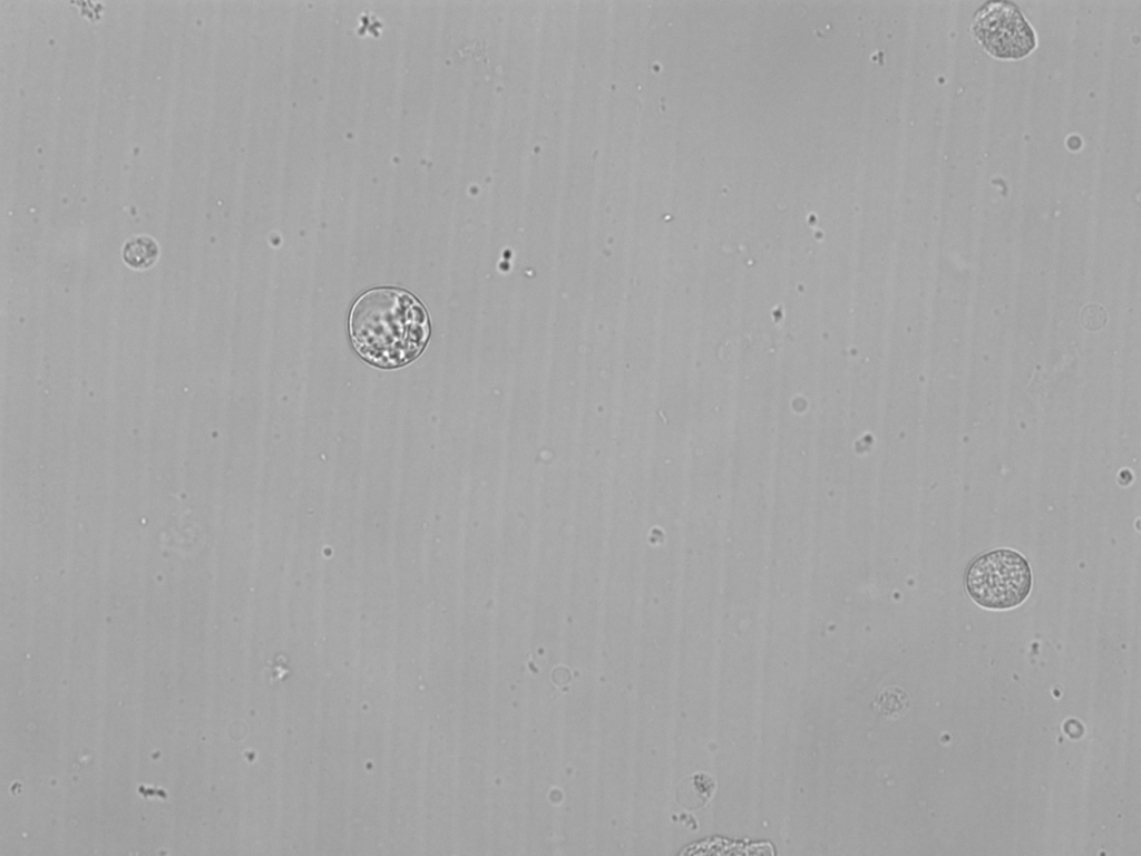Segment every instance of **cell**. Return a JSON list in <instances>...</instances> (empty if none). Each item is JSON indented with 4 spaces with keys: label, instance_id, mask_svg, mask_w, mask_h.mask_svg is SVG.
Instances as JSON below:
<instances>
[{
    "label": "cell",
    "instance_id": "6da1fadb",
    "mask_svg": "<svg viewBox=\"0 0 1141 856\" xmlns=\"http://www.w3.org/2000/svg\"><path fill=\"white\" fill-rule=\"evenodd\" d=\"M355 351L380 367H398L420 354L429 338L425 307L409 292L377 288L364 292L350 312Z\"/></svg>",
    "mask_w": 1141,
    "mask_h": 856
},
{
    "label": "cell",
    "instance_id": "5b68a950",
    "mask_svg": "<svg viewBox=\"0 0 1141 856\" xmlns=\"http://www.w3.org/2000/svg\"><path fill=\"white\" fill-rule=\"evenodd\" d=\"M907 704L906 693L897 687H891L880 691L874 699L871 707L877 713L886 718H895L905 711Z\"/></svg>",
    "mask_w": 1141,
    "mask_h": 856
},
{
    "label": "cell",
    "instance_id": "277c9868",
    "mask_svg": "<svg viewBox=\"0 0 1141 856\" xmlns=\"http://www.w3.org/2000/svg\"><path fill=\"white\" fill-rule=\"evenodd\" d=\"M159 255L156 241L148 235H136L127 240L123 247L124 262L133 269H147Z\"/></svg>",
    "mask_w": 1141,
    "mask_h": 856
},
{
    "label": "cell",
    "instance_id": "7a4b0ae2",
    "mask_svg": "<svg viewBox=\"0 0 1141 856\" xmlns=\"http://www.w3.org/2000/svg\"><path fill=\"white\" fill-rule=\"evenodd\" d=\"M966 588L984 609L1007 610L1021 605L1032 588L1028 562L1020 553L999 548L976 557L966 572Z\"/></svg>",
    "mask_w": 1141,
    "mask_h": 856
},
{
    "label": "cell",
    "instance_id": "3957f363",
    "mask_svg": "<svg viewBox=\"0 0 1141 856\" xmlns=\"http://www.w3.org/2000/svg\"><path fill=\"white\" fill-rule=\"evenodd\" d=\"M971 32L981 47L997 59H1022L1036 47L1033 28L1011 1L983 3L973 14Z\"/></svg>",
    "mask_w": 1141,
    "mask_h": 856
}]
</instances>
